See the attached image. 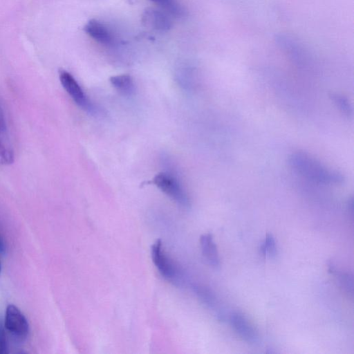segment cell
<instances>
[{"mask_svg": "<svg viewBox=\"0 0 354 354\" xmlns=\"http://www.w3.org/2000/svg\"><path fill=\"white\" fill-rule=\"evenodd\" d=\"M288 161L295 171L317 183L339 185L344 181V176L342 173L326 167L304 151L293 152L290 156Z\"/></svg>", "mask_w": 354, "mask_h": 354, "instance_id": "obj_1", "label": "cell"}, {"mask_svg": "<svg viewBox=\"0 0 354 354\" xmlns=\"http://www.w3.org/2000/svg\"><path fill=\"white\" fill-rule=\"evenodd\" d=\"M151 183L180 206L189 207L190 201L188 195L176 172L171 170L170 167H169V170L156 175Z\"/></svg>", "mask_w": 354, "mask_h": 354, "instance_id": "obj_2", "label": "cell"}, {"mask_svg": "<svg viewBox=\"0 0 354 354\" xmlns=\"http://www.w3.org/2000/svg\"><path fill=\"white\" fill-rule=\"evenodd\" d=\"M151 254L155 266L165 279L175 284L182 283L180 271L165 252L160 240L153 244Z\"/></svg>", "mask_w": 354, "mask_h": 354, "instance_id": "obj_3", "label": "cell"}, {"mask_svg": "<svg viewBox=\"0 0 354 354\" xmlns=\"http://www.w3.org/2000/svg\"><path fill=\"white\" fill-rule=\"evenodd\" d=\"M59 80L66 93L81 109L91 114H97V108L86 96L75 77L66 71L59 72Z\"/></svg>", "mask_w": 354, "mask_h": 354, "instance_id": "obj_4", "label": "cell"}, {"mask_svg": "<svg viewBox=\"0 0 354 354\" xmlns=\"http://www.w3.org/2000/svg\"><path fill=\"white\" fill-rule=\"evenodd\" d=\"M4 327L10 334L19 341L25 340L28 335L29 325L26 318L20 310L12 304L8 305L6 308Z\"/></svg>", "mask_w": 354, "mask_h": 354, "instance_id": "obj_5", "label": "cell"}, {"mask_svg": "<svg viewBox=\"0 0 354 354\" xmlns=\"http://www.w3.org/2000/svg\"><path fill=\"white\" fill-rule=\"evenodd\" d=\"M229 322L234 331L245 342L253 345L259 343L260 336L258 331L244 315L233 312L229 316Z\"/></svg>", "mask_w": 354, "mask_h": 354, "instance_id": "obj_6", "label": "cell"}, {"mask_svg": "<svg viewBox=\"0 0 354 354\" xmlns=\"http://www.w3.org/2000/svg\"><path fill=\"white\" fill-rule=\"evenodd\" d=\"M142 22L145 26L162 32L168 31L172 26L167 12L153 8H148L144 12Z\"/></svg>", "mask_w": 354, "mask_h": 354, "instance_id": "obj_7", "label": "cell"}, {"mask_svg": "<svg viewBox=\"0 0 354 354\" xmlns=\"http://www.w3.org/2000/svg\"><path fill=\"white\" fill-rule=\"evenodd\" d=\"M13 161L14 152L10 144L6 120L0 106V165H10Z\"/></svg>", "mask_w": 354, "mask_h": 354, "instance_id": "obj_8", "label": "cell"}, {"mask_svg": "<svg viewBox=\"0 0 354 354\" xmlns=\"http://www.w3.org/2000/svg\"><path fill=\"white\" fill-rule=\"evenodd\" d=\"M84 30L91 38L101 44L109 46L113 43L114 38L109 29L95 19L88 21Z\"/></svg>", "mask_w": 354, "mask_h": 354, "instance_id": "obj_9", "label": "cell"}, {"mask_svg": "<svg viewBox=\"0 0 354 354\" xmlns=\"http://www.w3.org/2000/svg\"><path fill=\"white\" fill-rule=\"evenodd\" d=\"M200 244L202 254L207 262L214 269L221 266V261L216 243L211 234H205L201 236Z\"/></svg>", "mask_w": 354, "mask_h": 354, "instance_id": "obj_10", "label": "cell"}, {"mask_svg": "<svg viewBox=\"0 0 354 354\" xmlns=\"http://www.w3.org/2000/svg\"><path fill=\"white\" fill-rule=\"evenodd\" d=\"M112 86L121 94L131 96L136 91L132 77L129 75H119L110 78Z\"/></svg>", "mask_w": 354, "mask_h": 354, "instance_id": "obj_11", "label": "cell"}, {"mask_svg": "<svg viewBox=\"0 0 354 354\" xmlns=\"http://www.w3.org/2000/svg\"><path fill=\"white\" fill-rule=\"evenodd\" d=\"M329 272H331L341 286L348 293H353V279L352 275L342 271H339L332 263L328 265Z\"/></svg>", "mask_w": 354, "mask_h": 354, "instance_id": "obj_12", "label": "cell"}, {"mask_svg": "<svg viewBox=\"0 0 354 354\" xmlns=\"http://www.w3.org/2000/svg\"><path fill=\"white\" fill-rule=\"evenodd\" d=\"M158 5L166 12L174 17H180L184 15L185 10L178 0H150Z\"/></svg>", "mask_w": 354, "mask_h": 354, "instance_id": "obj_13", "label": "cell"}, {"mask_svg": "<svg viewBox=\"0 0 354 354\" xmlns=\"http://www.w3.org/2000/svg\"><path fill=\"white\" fill-rule=\"evenodd\" d=\"M194 288L195 292L203 303H204L209 308L216 309L218 302L215 295L213 292H212L211 290L205 287L198 286H194Z\"/></svg>", "mask_w": 354, "mask_h": 354, "instance_id": "obj_14", "label": "cell"}, {"mask_svg": "<svg viewBox=\"0 0 354 354\" xmlns=\"http://www.w3.org/2000/svg\"><path fill=\"white\" fill-rule=\"evenodd\" d=\"M261 251L262 254L270 257H274L277 254V250L276 247V242L274 238L271 234H268L266 239L261 245Z\"/></svg>", "mask_w": 354, "mask_h": 354, "instance_id": "obj_15", "label": "cell"}, {"mask_svg": "<svg viewBox=\"0 0 354 354\" xmlns=\"http://www.w3.org/2000/svg\"><path fill=\"white\" fill-rule=\"evenodd\" d=\"M331 98L334 101V103L336 104L337 106H338L344 113L347 115L352 113V108L346 97H344L341 95L332 94Z\"/></svg>", "mask_w": 354, "mask_h": 354, "instance_id": "obj_16", "label": "cell"}, {"mask_svg": "<svg viewBox=\"0 0 354 354\" xmlns=\"http://www.w3.org/2000/svg\"><path fill=\"white\" fill-rule=\"evenodd\" d=\"M8 346L6 340V334L1 320H0V354L7 353Z\"/></svg>", "mask_w": 354, "mask_h": 354, "instance_id": "obj_17", "label": "cell"}, {"mask_svg": "<svg viewBox=\"0 0 354 354\" xmlns=\"http://www.w3.org/2000/svg\"><path fill=\"white\" fill-rule=\"evenodd\" d=\"M6 252V245L1 237L0 236V253L4 254Z\"/></svg>", "mask_w": 354, "mask_h": 354, "instance_id": "obj_18", "label": "cell"}, {"mask_svg": "<svg viewBox=\"0 0 354 354\" xmlns=\"http://www.w3.org/2000/svg\"><path fill=\"white\" fill-rule=\"evenodd\" d=\"M0 272H1V263H0Z\"/></svg>", "mask_w": 354, "mask_h": 354, "instance_id": "obj_19", "label": "cell"}]
</instances>
